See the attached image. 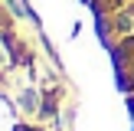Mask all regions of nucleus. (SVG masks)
Listing matches in <instances>:
<instances>
[{"instance_id": "f257e3e1", "label": "nucleus", "mask_w": 134, "mask_h": 131, "mask_svg": "<svg viewBox=\"0 0 134 131\" xmlns=\"http://www.w3.org/2000/svg\"><path fill=\"white\" fill-rule=\"evenodd\" d=\"M33 98H36V95H33V92H26V95H23V108H33V105H36Z\"/></svg>"}]
</instances>
